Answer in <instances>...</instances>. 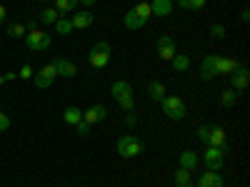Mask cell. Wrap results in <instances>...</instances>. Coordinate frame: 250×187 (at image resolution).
Masks as SVG:
<instances>
[{
    "instance_id": "cell-1",
    "label": "cell",
    "mask_w": 250,
    "mask_h": 187,
    "mask_svg": "<svg viewBox=\"0 0 250 187\" xmlns=\"http://www.w3.org/2000/svg\"><path fill=\"white\" fill-rule=\"evenodd\" d=\"M110 95L118 100L123 112H135V97H133V88L128 80H115L110 85Z\"/></svg>"
},
{
    "instance_id": "cell-2",
    "label": "cell",
    "mask_w": 250,
    "mask_h": 187,
    "mask_svg": "<svg viewBox=\"0 0 250 187\" xmlns=\"http://www.w3.org/2000/svg\"><path fill=\"white\" fill-rule=\"evenodd\" d=\"M115 148H118V155H120V157L133 160V157H138V155L145 150V145H143L135 135H123V137H118Z\"/></svg>"
},
{
    "instance_id": "cell-3",
    "label": "cell",
    "mask_w": 250,
    "mask_h": 187,
    "mask_svg": "<svg viewBox=\"0 0 250 187\" xmlns=\"http://www.w3.org/2000/svg\"><path fill=\"white\" fill-rule=\"evenodd\" d=\"M110 55H113L110 43L100 40V43H95V45L90 48V53H88V62H90V65H93L95 70H100V68H105L108 62H110Z\"/></svg>"
},
{
    "instance_id": "cell-4",
    "label": "cell",
    "mask_w": 250,
    "mask_h": 187,
    "mask_svg": "<svg viewBox=\"0 0 250 187\" xmlns=\"http://www.w3.org/2000/svg\"><path fill=\"white\" fill-rule=\"evenodd\" d=\"M23 40H25V48H28V50H33V53L48 50V48L53 45V35H48L45 30H38V28L28 30Z\"/></svg>"
},
{
    "instance_id": "cell-5",
    "label": "cell",
    "mask_w": 250,
    "mask_h": 187,
    "mask_svg": "<svg viewBox=\"0 0 250 187\" xmlns=\"http://www.w3.org/2000/svg\"><path fill=\"white\" fill-rule=\"evenodd\" d=\"M160 108H163L165 115H168L170 120H175V122H180V120L185 117V102H183L178 95H165V97L160 100Z\"/></svg>"
},
{
    "instance_id": "cell-6",
    "label": "cell",
    "mask_w": 250,
    "mask_h": 187,
    "mask_svg": "<svg viewBox=\"0 0 250 187\" xmlns=\"http://www.w3.org/2000/svg\"><path fill=\"white\" fill-rule=\"evenodd\" d=\"M223 162H225V155L220 148H210V145H205V152H203V165L210 172H220L223 168Z\"/></svg>"
},
{
    "instance_id": "cell-7",
    "label": "cell",
    "mask_w": 250,
    "mask_h": 187,
    "mask_svg": "<svg viewBox=\"0 0 250 187\" xmlns=\"http://www.w3.org/2000/svg\"><path fill=\"white\" fill-rule=\"evenodd\" d=\"M55 77H58V73H55V65L53 62H48V65H43L35 75H33V80H35V88H40V90H48L53 82H55Z\"/></svg>"
},
{
    "instance_id": "cell-8",
    "label": "cell",
    "mask_w": 250,
    "mask_h": 187,
    "mask_svg": "<svg viewBox=\"0 0 250 187\" xmlns=\"http://www.w3.org/2000/svg\"><path fill=\"white\" fill-rule=\"evenodd\" d=\"M228 77H230V90H235V93H243L250 85V70L245 65H238Z\"/></svg>"
},
{
    "instance_id": "cell-9",
    "label": "cell",
    "mask_w": 250,
    "mask_h": 187,
    "mask_svg": "<svg viewBox=\"0 0 250 187\" xmlns=\"http://www.w3.org/2000/svg\"><path fill=\"white\" fill-rule=\"evenodd\" d=\"M175 53H178L175 37H170V35H160V37H158V57L170 62V60L175 57Z\"/></svg>"
},
{
    "instance_id": "cell-10",
    "label": "cell",
    "mask_w": 250,
    "mask_h": 187,
    "mask_svg": "<svg viewBox=\"0 0 250 187\" xmlns=\"http://www.w3.org/2000/svg\"><path fill=\"white\" fill-rule=\"evenodd\" d=\"M240 62L230 55H215V75H230Z\"/></svg>"
},
{
    "instance_id": "cell-11",
    "label": "cell",
    "mask_w": 250,
    "mask_h": 187,
    "mask_svg": "<svg viewBox=\"0 0 250 187\" xmlns=\"http://www.w3.org/2000/svg\"><path fill=\"white\" fill-rule=\"evenodd\" d=\"M105 117H108V108L105 105H93V108H88L85 112H83V122H88L90 128L98 125V122H103Z\"/></svg>"
},
{
    "instance_id": "cell-12",
    "label": "cell",
    "mask_w": 250,
    "mask_h": 187,
    "mask_svg": "<svg viewBox=\"0 0 250 187\" xmlns=\"http://www.w3.org/2000/svg\"><path fill=\"white\" fill-rule=\"evenodd\" d=\"M53 65H55V73L60 77H75L78 75V65H75V62H70L68 57H55Z\"/></svg>"
},
{
    "instance_id": "cell-13",
    "label": "cell",
    "mask_w": 250,
    "mask_h": 187,
    "mask_svg": "<svg viewBox=\"0 0 250 187\" xmlns=\"http://www.w3.org/2000/svg\"><path fill=\"white\" fill-rule=\"evenodd\" d=\"M93 23H95V15H93L90 10H80V13H75V15L70 18L73 30H85V28H90Z\"/></svg>"
},
{
    "instance_id": "cell-14",
    "label": "cell",
    "mask_w": 250,
    "mask_h": 187,
    "mask_svg": "<svg viewBox=\"0 0 250 187\" xmlns=\"http://www.w3.org/2000/svg\"><path fill=\"white\" fill-rule=\"evenodd\" d=\"M225 142H228L225 130L220 128V125H210V130H208V145H210V148H220V145H225Z\"/></svg>"
},
{
    "instance_id": "cell-15",
    "label": "cell",
    "mask_w": 250,
    "mask_h": 187,
    "mask_svg": "<svg viewBox=\"0 0 250 187\" xmlns=\"http://www.w3.org/2000/svg\"><path fill=\"white\" fill-rule=\"evenodd\" d=\"M215 77V55H205L200 62V80L210 82Z\"/></svg>"
},
{
    "instance_id": "cell-16",
    "label": "cell",
    "mask_w": 250,
    "mask_h": 187,
    "mask_svg": "<svg viewBox=\"0 0 250 187\" xmlns=\"http://www.w3.org/2000/svg\"><path fill=\"white\" fill-rule=\"evenodd\" d=\"M175 8L173 0H150V10L155 18H165V15H170Z\"/></svg>"
},
{
    "instance_id": "cell-17",
    "label": "cell",
    "mask_w": 250,
    "mask_h": 187,
    "mask_svg": "<svg viewBox=\"0 0 250 187\" xmlns=\"http://www.w3.org/2000/svg\"><path fill=\"white\" fill-rule=\"evenodd\" d=\"M178 165L193 172V170L198 168V165H200V157H198L193 150H185V152H180V155H178Z\"/></svg>"
},
{
    "instance_id": "cell-18",
    "label": "cell",
    "mask_w": 250,
    "mask_h": 187,
    "mask_svg": "<svg viewBox=\"0 0 250 187\" xmlns=\"http://www.w3.org/2000/svg\"><path fill=\"white\" fill-rule=\"evenodd\" d=\"M223 185H225L223 175L210 172V170H208L205 175H200V180H198V187H223Z\"/></svg>"
},
{
    "instance_id": "cell-19",
    "label": "cell",
    "mask_w": 250,
    "mask_h": 187,
    "mask_svg": "<svg viewBox=\"0 0 250 187\" xmlns=\"http://www.w3.org/2000/svg\"><path fill=\"white\" fill-rule=\"evenodd\" d=\"M123 25H125V28H128V30H140V28H143L145 23H143V20H140V18L135 15V10L130 8L128 13H125V15H123Z\"/></svg>"
},
{
    "instance_id": "cell-20",
    "label": "cell",
    "mask_w": 250,
    "mask_h": 187,
    "mask_svg": "<svg viewBox=\"0 0 250 187\" xmlns=\"http://www.w3.org/2000/svg\"><path fill=\"white\" fill-rule=\"evenodd\" d=\"M62 120H65L68 125H78L83 120V110L78 105H68L65 110H62Z\"/></svg>"
},
{
    "instance_id": "cell-21",
    "label": "cell",
    "mask_w": 250,
    "mask_h": 187,
    "mask_svg": "<svg viewBox=\"0 0 250 187\" xmlns=\"http://www.w3.org/2000/svg\"><path fill=\"white\" fill-rule=\"evenodd\" d=\"M148 95H150V100L160 102V100L165 97V85H163L160 80H150V82H148Z\"/></svg>"
},
{
    "instance_id": "cell-22",
    "label": "cell",
    "mask_w": 250,
    "mask_h": 187,
    "mask_svg": "<svg viewBox=\"0 0 250 187\" xmlns=\"http://www.w3.org/2000/svg\"><path fill=\"white\" fill-rule=\"evenodd\" d=\"M170 65H173V70H175V73H188V70H190V57L175 53V57L170 60Z\"/></svg>"
},
{
    "instance_id": "cell-23",
    "label": "cell",
    "mask_w": 250,
    "mask_h": 187,
    "mask_svg": "<svg viewBox=\"0 0 250 187\" xmlns=\"http://www.w3.org/2000/svg\"><path fill=\"white\" fill-rule=\"evenodd\" d=\"M175 187H193V182H190V170H185V168H178V170H175Z\"/></svg>"
},
{
    "instance_id": "cell-24",
    "label": "cell",
    "mask_w": 250,
    "mask_h": 187,
    "mask_svg": "<svg viewBox=\"0 0 250 187\" xmlns=\"http://www.w3.org/2000/svg\"><path fill=\"white\" fill-rule=\"evenodd\" d=\"M78 3H80V0H55V10H58L60 15H65V13H75Z\"/></svg>"
},
{
    "instance_id": "cell-25",
    "label": "cell",
    "mask_w": 250,
    "mask_h": 187,
    "mask_svg": "<svg viewBox=\"0 0 250 187\" xmlns=\"http://www.w3.org/2000/svg\"><path fill=\"white\" fill-rule=\"evenodd\" d=\"M133 10H135V15L143 20V23H148V20L153 18V10H150V3H135L133 5Z\"/></svg>"
},
{
    "instance_id": "cell-26",
    "label": "cell",
    "mask_w": 250,
    "mask_h": 187,
    "mask_svg": "<svg viewBox=\"0 0 250 187\" xmlns=\"http://www.w3.org/2000/svg\"><path fill=\"white\" fill-rule=\"evenodd\" d=\"M235 102H238V93H235V90L228 88V90L220 93V105H223V108H235Z\"/></svg>"
},
{
    "instance_id": "cell-27",
    "label": "cell",
    "mask_w": 250,
    "mask_h": 187,
    "mask_svg": "<svg viewBox=\"0 0 250 187\" xmlns=\"http://www.w3.org/2000/svg\"><path fill=\"white\" fill-rule=\"evenodd\" d=\"M58 18H60V13L55 8H45L43 13H40V23H43V25H55Z\"/></svg>"
},
{
    "instance_id": "cell-28",
    "label": "cell",
    "mask_w": 250,
    "mask_h": 187,
    "mask_svg": "<svg viewBox=\"0 0 250 187\" xmlns=\"http://www.w3.org/2000/svg\"><path fill=\"white\" fill-rule=\"evenodd\" d=\"M55 33H58V35H68V33H73L70 18H58V20H55Z\"/></svg>"
},
{
    "instance_id": "cell-29",
    "label": "cell",
    "mask_w": 250,
    "mask_h": 187,
    "mask_svg": "<svg viewBox=\"0 0 250 187\" xmlns=\"http://www.w3.org/2000/svg\"><path fill=\"white\" fill-rule=\"evenodd\" d=\"M205 3L208 0H178V5L183 10H200V8H205Z\"/></svg>"
},
{
    "instance_id": "cell-30",
    "label": "cell",
    "mask_w": 250,
    "mask_h": 187,
    "mask_svg": "<svg viewBox=\"0 0 250 187\" xmlns=\"http://www.w3.org/2000/svg\"><path fill=\"white\" fill-rule=\"evenodd\" d=\"M25 33H28V28H25L23 23H13V25H8V35H10V37H15V40L25 37Z\"/></svg>"
},
{
    "instance_id": "cell-31",
    "label": "cell",
    "mask_w": 250,
    "mask_h": 187,
    "mask_svg": "<svg viewBox=\"0 0 250 187\" xmlns=\"http://www.w3.org/2000/svg\"><path fill=\"white\" fill-rule=\"evenodd\" d=\"M210 35H213L215 40H225V37H228V30H225L223 23H213V25H210Z\"/></svg>"
},
{
    "instance_id": "cell-32",
    "label": "cell",
    "mask_w": 250,
    "mask_h": 187,
    "mask_svg": "<svg viewBox=\"0 0 250 187\" xmlns=\"http://www.w3.org/2000/svg\"><path fill=\"white\" fill-rule=\"evenodd\" d=\"M33 75H35V73H33V65H28V62H25V65L20 68V73H18L20 80H33Z\"/></svg>"
},
{
    "instance_id": "cell-33",
    "label": "cell",
    "mask_w": 250,
    "mask_h": 187,
    "mask_svg": "<svg viewBox=\"0 0 250 187\" xmlns=\"http://www.w3.org/2000/svg\"><path fill=\"white\" fill-rule=\"evenodd\" d=\"M75 130H78V135H80V137H88V135H90V125L80 120V122L75 125Z\"/></svg>"
},
{
    "instance_id": "cell-34",
    "label": "cell",
    "mask_w": 250,
    "mask_h": 187,
    "mask_svg": "<svg viewBox=\"0 0 250 187\" xmlns=\"http://www.w3.org/2000/svg\"><path fill=\"white\" fill-rule=\"evenodd\" d=\"M208 130H210V125H203V128H198V140L208 145Z\"/></svg>"
},
{
    "instance_id": "cell-35",
    "label": "cell",
    "mask_w": 250,
    "mask_h": 187,
    "mask_svg": "<svg viewBox=\"0 0 250 187\" xmlns=\"http://www.w3.org/2000/svg\"><path fill=\"white\" fill-rule=\"evenodd\" d=\"M10 128V117L8 115H3V112H0V132H5Z\"/></svg>"
},
{
    "instance_id": "cell-36",
    "label": "cell",
    "mask_w": 250,
    "mask_h": 187,
    "mask_svg": "<svg viewBox=\"0 0 250 187\" xmlns=\"http://www.w3.org/2000/svg\"><path fill=\"white\" fill-rule=\"evenodd\" d=\"M125 125H128V128H135V125H138V117H135V112H128V117H125Z\"/></svg>"
},
{
    "instance_id": "cell-37",
    "label": "cell",
    "mask_w": 250,
    "mask_h": 187,
    "mask_svg": "<svg viewBox=\"0 0 250 187\" xmlns=\"http://www.w3.org/2000/svg\"><path fill=\"white\" fill-rule=\"evenodd\" d=\"M5 18H8V8H5L3 3H0V25L5 23Z\"/></svg>"
},
{
    "instance_id": "cell-38",
    "label": "cell",
    "mask_w": 250,
    "mask_h": 187,
    "mask_svg": "<svg viewBox=\"0 0 250 187\" xmlns=\"http://www.w3.org/2000/svg\"><path fill=\"white\" fill-rule=\"evenodd\" d=\"M248 18H250V13H248V10H243V13H240V20H243V23H248Z\"/></svg>"
},
{
    "instance_id": "cell-39",
    "label": "cell",
    "mask_w": 250,
    "mask_h": 187,
    "mask_svg": "<svg viewBox=\"0 0 250 187\" xmlns=\"http://www.w3.org/2000/svg\"><path fill=\"white\" fill-rule=\"evenodd\" d=\"M80 3H83V5H95L98 0H80Z\"/></svg>"
},
{
    "instance_id": "cell-40",
    "label": "cell",
    "mask_w": 250,
    "mask_h": 187,
    "mask_svg": "<svg viewBox=\"0 0 250 187\" xmlns=\"http://www.w3.org/2000/svg\"><path fill=\"white\" fill-rule=\"evenodd\" d=\"M138 3H150V0H138Z\"/></svg>"
},
{
    "instance_id": "cell-41",
    "label": "cell",
    "mask_w": 250,
    "mask_h": 187,
    "mask_svg": "<svg viewBox=\"0 0 250 187\" xmlns=\"http://www.w3.org/2000/svg\"><path fill=\"white\" fill-rule=\"evenodd\" d=\"M40 3H45V0H40Z\"/></svg>"
}]
</instances>
